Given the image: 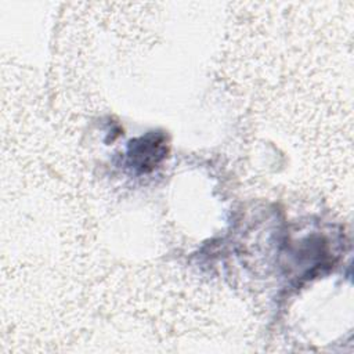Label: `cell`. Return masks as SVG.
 I'll use <instances>...</instances> for the list:
<instances>
[{
    "mask_svg": "<svg viewBox=\"0 0 354 354\" xmlns=\"http://www.w3.org/2000/svg\"><path fill=\"white\" fill-rule=\"evenodd\" d=\"M166 142L165 137L158 133H149L136 141H131L129 148V159L133 167L140 171H148L165 158Z\"/></svg>",
    "mask_w": 354,
    "mask_h": 354,
    "instance_id": "cell-1",
    "label": "cell"
}]
</instances>
